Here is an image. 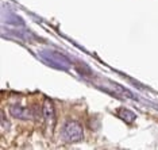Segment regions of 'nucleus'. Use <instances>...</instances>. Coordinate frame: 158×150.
<instances>
[{
  "instance_id": "f257e3e1",
  "label": "nucleus",
  "mask_w": 158,
  "mask_h": 150,
  "mask_svg": "<svg viewBox=\"0 0 158 150\" xmlns=\"http://www.w3.org/2000/svg\"><path fill=\"white\" fill-rule=\"evenodd\" d=\"M61 137L65 142H70V144H74V142H80L84 139V130H82V126L76 120H69L64 124L62 131H61Z\"/></svg>"
},
{
  "instance_id": "f03ea898",
  "label": "nucleus",
  "mask_w": 158,
  "mask_h": 150,
  "mask_svg": "<svg viewBox=\"0 0 158 150\" xmlns=\"http://www.w3.org/2000/svg\"><path fill=\"white\" fill-rule=\"evenodd\" d=\"M42 111H44L45 119L48 120L50 124L54 122V107H53V103L50 102L49 99H46V100H45V103H44V108H42Z\"/></svg>"
},
{
  "instance_id": "7ed1b4c3",
  "label": "nucleus",
  "mask_w": 158,
  "mask_h": 150,
  "mask_svg": "<svg viewBox=\"0 0 158 150\" xmlns=\"http://www.w3.org/2000/svg\"><path fill=\"white\" fill-rule=\"evenodd\" d=\"M10 111H11V115L18 119H30L31 118V111L24 107H11Z\"/></svg>"
},
{
  "instance_id": "20e7f679",
  "label": "nucleus",
  "mask_w": 158,
  "mask_h": 150,
  "mask_svg": "<svg viewBox=\"0 0 158 150\" xmlns=\"http://www.w3.org/2000/svg\"><path fill=\"white\" fill-rule=\"evenodd\" d=\"M118 115H119L122 119L124 120V122H127V123H131V122H134L135 120V118L136 115L132 111H130V110H126V108H122L118 111Z\"/></svg>"
}]
</instances>
